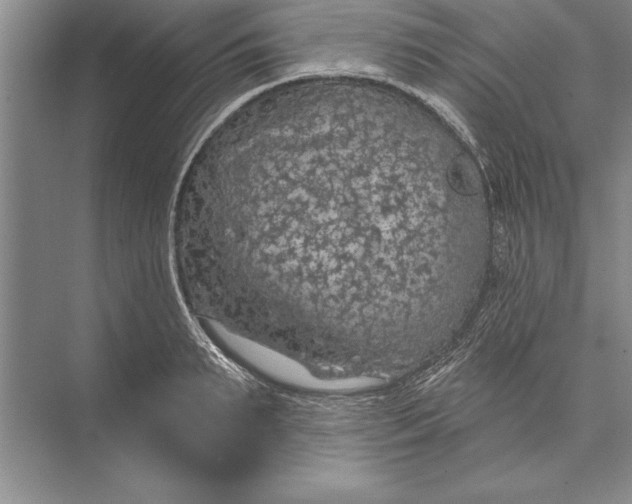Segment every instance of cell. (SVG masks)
I'll list each match as a JSON object with an SVG mask.
<instances>
[{"mask_svg":"<svg viewBox=\"0 0 632 504\" xmlns=\"http://www.w3.org/2000/svg\"><path fill=\"white\" fill-rule=\"evenodd\" d=\"M347 118L296 122L256 170L244 208L254 291L333 323L388 311L397 251L388 168Z\"/></svg>","mask_w":632,"mask_h":504,"instance_id":"1","label":"cell"}]
</instances>
